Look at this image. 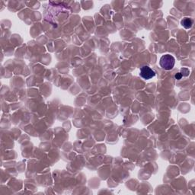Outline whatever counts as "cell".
<instances>
[{
    "label": "cell",
    "instance_id": "5b68a950",
    "mask_svg": "<svg viewBox=\"0 0 195 195\" xmlns=\"http://www.w3.org/2000/svg\"><path fill=\"white\" fill-rule=\"evenodd\" d=\"M182 77H183V76H182V75L181 74V73H177V74L175 76V79H177V80H180V79H181Z\"/></svg>",
    "mask_w": 195,
    "mask_h": 195
},
{
    "label": "cell",
    "instance_id": "3957f363",
    "mask_svg": "<svg viewBox=\"0 0 195 195\" xmlns=\"http://www.w3.org/2000/svg\"><path fill=\"white\" fill-rule=\"evenodd\" d=\"M181 25L185 28V29H190L192 28L193 25H194V20L191 18L185 17L181 22Z\"/></svg>",
    "mask_w": 195,
    "mask_h": 195
},
{
    "label": "cell",
    "instance_id": "6da1fadb",
    "mask_svg": "<svg viewBox=\"0 0 195 195\" xmlns=\"http://www.w3.org/2000/svg\"><path fill=\"white\" fill-rule=\"evenodd\" d=\"M175 64V59L171 54H165L159 60V65L165 70H171Z\"/></svg>",
    "mask_w": 195,
    "mask_h": 195
},
{
    "label": "cell",
    "instance_id": "277c9868",
    "mask_svg": "<svg viewBox=\"0 0 195 195\" xmlns=\"http://www.w3.org/2000/svg\"><path fill=\"white\" fill-rule=\"evenodd\" d=\"M181 74L182 75V76L187 77L190 75V70L188 68H182L181 70Z\"/></svg>",
    "mask_w": 195,
    "mask_h": 195
},
{
    "label": "cell",
    "instance_id": "7a4b0ae2",
    "mask_svg": "<svg viewBox=\"0 0 195 195\" xmlns=\"http://www.w3.org/2000/svg\"><path fill=\"white\" fill-rule=\"evenodd\" d=\"M156 72L153 70V69L150 68L148 66H143L140 68V76H141L143 79H146V80H149V79H153V77L156 76Z\"/></svg>",
    "mask_w": 195,
    "mask_h": 195
}]
</instances>
